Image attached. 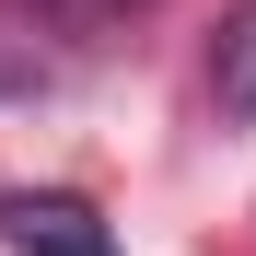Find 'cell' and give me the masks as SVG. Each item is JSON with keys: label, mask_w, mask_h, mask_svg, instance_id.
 I'll use <instances>...</instances> for the list:
<instances>
[{"label": "cell", "mask_w": 256, "mask_h": 256, "mask_svg": "<svg viewBox=\"0 0 256 256\" xmlns=\"http://www.w3.org/2000/svg\"><path fill=\"white\" fill-rule=\"evenodd\" d=\"M222 105L256 116V12H233V35H222Z\"/></svg>", "instance_id": "2"}, {"label": "cell", "mask_w": 256, "mask_h": 256, "mask_svg": "<svg viewBox=\"0 0 256 256\" xmlns=\"http://www.w3.org/2000/svg\"><path fill=\"white\" fill-rule=\"evenodd\" d=\"M0 244H24V256H116L105 210L70 198V186H0Z\"/></svg>", "instance_id": "1"}, {"label": "cell", "mask_w": 256, "mask_h": 256, "mask_svg": "<svg viewBox=\"0 0 256 256\" xmlns=\"http://www.w3.org/2000/svg\"><path fill=\"white\" fill-rule=\"evenodd\" d=\"M47 12H58L70 35H94V24H128V12H140V0H47Z\"/></svg>", "instance_id": "3"}]
</instances>
